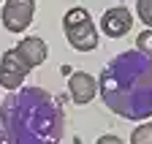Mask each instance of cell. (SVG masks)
I'll use <instances>...</instances> for the list:
<instances>
[{"label": "cell", "instance_id": "6da1fadb", "mask_svg": "<svg viewBox=\"0 0 152 144\" xmlns=\"http://www.w3.org/2000/svg\"><path fill=\"white\" fill-rule=\"evenodd\" d=\"M0 128L11 144H60L65 114L44 87H19L0 103Z\"/></svg>", "mask_w": 152, "mask_h": 144}, {"label": "cell", "instance_id": "7a4b0ae2", "mask_svg": "<svg viewBox=\"0 0 152 144\" xmlns=\"http://www.w3.org/2000/svg\"><path fill=\"white\" fill-rule=\"evenodd\" d=\"M101 101L122 120L152 117V57L139 49L111 57L98 82Z\"/></svg>", "mask_w": 152, "mask_h": 144}, {"label": "cell", "instance_id": "3957f363", "mask_svg": "<svg viewBox=\"0 0 152 144\" xmlns=\"http://www.w3.org/2000/svg\"><path fill=\"white\" fill-rule=\"evenodd\" d=\"M63 30H65L68 44L76 52H95L98 44H101V35H98V30H95L92 16L82 6L65 11V16H63Z\"/></svg>", "mask_w": 152, "mask_h": 144}, {"label": "cell", "instance_id": "277c9868", "mask_svg": "<svg viewBox=\"0 0 152 144\" xmlns=\"http://www.w3.org/2000/svg\"><path fill=\"white\" fill-rule=\"evenodd\" d=\"M33 16H35V0H6L0 19L8 33H25L33 25Z\"/></svg>", "mask_w": 152, "mask_h": 144}, {"label": "cell", "instance_id": "5b68a950", "mask_svg": "<svg viewBox=\"0 0 152 144\" xmlns=\"http://www.w3.org/2000/svg\"><path fill=\"white\" fill-rule=\"evenodd\" d=\"M27 74H30V68L19 60V55L14 49L3 52V57H0V87H6L8 93H14V90L22 87Z\"/></svg>", "mask_w": 152, "mask_h": 144}, {"label": "cell", "instance_id": "8992f818", "mask_svg": "<svg viewBox=\"0 0 152 144\" xmlns=\"http://www.w3.org/2000/svg\"><path fill=\"white\" fill-rule=\"evenodd\" d=\"M68 93H71L73 103L84 106V103H90L95 95H98V79L90 76L87 71H73L71 79H68Z\"/></svg>", "mask_w": 152, "mask_h": 144}, {"label": "cell", "instance_id": "52a82bcc", "mask_svg": "<svg viewBox=\"0 0 152 144\" xmlns=\"http://www.w3.org/2000/svg\"><path fill=\"white\" fill-rule=\"evenodd\" d=\"M14 52L19 55V60H22L27 68H38V65H44V60H46V55H49L46 41H44V38H38V35H25V38L14 46Z\"/></svg>", "mask_w": 152, "mask_h": 144}, {"label": "cell", "instance_id": "ba28073f", "mask_svg": "<svg viewBox=\"0 0 152 144\" xmlns=\"http://www.w3.org/2000/svg\"><path fill=\"white\" fill-rule=\"evenodd\" d=\"M130 27H133V16L128 8H109L101 16V30L109 38H122Z\"/></svg>", "mask_w": 152, "mask_h": 144}, {"label": "cell", "instance_id": "9c48e42d", "mask_svg": "<svg viewBox=\"0 0 152 144\" xmlns=\"http://www.w3.org/2000/svg\"><path fill=\"white\" fill-rule=\"evenodd\" d=\"M130 144H152V122H144L139 125L130 136Z\"/></svg>", "mask_w": 152, "mask_h": 144}, {"label": "cell", "instance_id": "30bf717a", "mask_svg": "<svg viewBox=\"0 0 152 144\" xmlns=\"http://www.w3.org/2000/svg\"><path fill=\"white\" fill-rule=\"evenodd\" d=\"M136 11H139V19L152 27V0H136Z\"/></svg>", "mask_w": 152, "mask_h": 144}, {"label": "cell", "instance_id": "8fae6325", "mask_svg": "<svg viewBox=\"0 0 152 144\" xmlns=\"http://www.w3.org/2000/svg\"><path fill=\"white\" fill-rule=\"evenodd\" d=\"M136 49L152 57V30H141V33H139V38H136Z\"/></svg>", "mask_w": 152, "mask_h": 144}, {"label": "cell", "instance_id": "7c38bea8", "mask_svg": "<svg viewBox=\"0 0 152 144\" xmlns=\"http://www.w3.org/2000/svg\"><path fill=\"white\" fill-rule=\"evenodd\" d=\"M95 144H125V141H122L120 136H111V133H106V136H101Z\"/></svg>", "mask_w": 152, "mask_h": 144}, {"label": "cell", "instance_id": "4fadbf2b", "mask_svg": "<svg viewBox=\"0 0 152 144\" xmlns=\"http://www.w3.org/2000/svg\"><path fill=\"white\" fill-rule=\"evenodd\" d=\"M0 144H11V141H8V136L3 133V128H0Z\"/></svg>", "mask_w": 152, "mask_h": 144}]
</instances>
